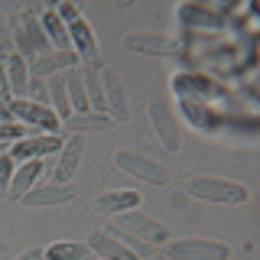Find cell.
Returning a JSON list of instances; mask_svg holds the SVG:
<instances>
[{"instance_id":"26","label":"cell","mask_w":260,"mask_h":260,"mask_svg":"<svg viewBox=\"0 0 260 260\" xmlns=\"http://www.w3.org/2000/svg\"><path fill=\"white\" fill-rule=\"evenodd\" d=\"M10 179H13V156H10V153H4V156H0V195H7Z\"/></svg>"},{"instance_id":"22","label":"cell","mask_w":260,"mask_h":260,"mask_svg":"<svg viewBox=\"0 0 260 260\" xmlns=\"http://www.w3.org/2000/svg\"><path fill=\"white\" fill-rule=\"evenodd\" d=\"M43 257L46 260H88L91 250H88L85 241H59V244H49Z\"/></svg>"},{"instance_id":"27","label":"cell","mask_w":260,"mask_h":260,"mask_svg":"<svg viewBox=\"0 0 260 260\" xmlns=\"http://www.w3.org/2000/svg\"><path fill=\"white\" fill-rule=\"evenodd\" d=\"M13 52H16V49H13V36H10V29H7V20L0 16V62L10 59Z\"/></svg>"},{"instance_id":"6","label":"cell","mask_w":260,"mask_h":260,"mask_svg":"<svg viewBox=\"0 0 260 260\" xmlns=\"http://www.w3.org/2000/svg\"><path fill=\"white\" fill-rule=\"evenodd\" d=\"M146 114H150V124H153V134H156V140L166 146L169 153H179V150H182V134H179L173 114L166 111V104L153 101L150 108H146Z\"/></svg>"},{"instance_id":"25","label":"cell","mask_w":260,"mask_h":260,"mask_svg":"<svg viewBox=\"0 0 260 260\" xmlns=\"http://www.w3.org/2000/svg\"><path fill=\"white\" fill-rule=\"evenodd\" d=\"M23 137H29L26 124H13V120H0V140H4V143H16V140H23Z\"/></svg>"},{"instance_id":"7","label":"cell","mask_w":260,"mask_h":260,"mask_svg":"<svg viewBox=\"0 0 260 260\" xmlns=\"http://www.w3.org/2000/svg\"><path fill=\"white\" fill-rule=\"evenodd\" d=\"M98 78H101V94H104V114L111 120H127L130 108H127L124 88H120V78L111 69H98Z\"/></svg>"},{"instance_id":"9","label":"cell","mask_w":260,"mask_h":260,"mask_svg":"<svg viewBox=\"0 0 260 260\" xmlns=\"http://www.w3.org/2000/svg\"><path fill=\"white\" fill-rule=\"evenodd\" d=\"M81 153H85V134H72L69 140L62 143V150H59V166H55V176H52V182H59V185H69V179L78 173Z\"/></svg>"},{"instance_id":"15","label":"cell","mask_w":260,"mask_h":260,"mask_svg":"<svg viewBox=\"0 0 260 260\" xmlns=\"http://www.w3.org/2000/svg\"><path fill=\"white\" fill-rule=\"evenodd\" d=\"M124 46L134 49V52H143V55H169L176 52L179 43L169 36H153V32H137V36H124Z\"/></svg>"},{"instance_id":"19","label":"cell","mask_w":260,"mask_h":260,"mask_svg":"<svg viewBox=\"0 0 260 260\" xmlns=\"http://www.w3.org/2000/svg\"><path fill=\"white\" fill-rule=\"evenodd\" d=\"M39 173H43V159H29V162H23V166L13 173L7 195H10V199H23V195H26V192L32 189V185H36Z\"/></svg>"},{"instance_id":"14","label":"cell","mask_w":260,"mask_h":260,"mask_svg":"<svg viewBox=\"0 0 260 260\" xmlns=\"http://www.w3.org/2000/svg\"><path fill=\"white\" fill-rule=\"evenodd\" d=\"M78 65V52H43V55H36V59L29 62V75H36V78H43V75H59V72L65 69H75Z\"/></svg>"},{"instance_id":"24","label":"cell","mask_w":260,"mask_h":260,"mask_svg":"<svg viewBox=\"0 0 260 260\" xmlns=\"http://www.w3.org/2000/svg\"><path fill=\"white\" fill-rule=\"evenodd\" d=\"M114 120L108 114H94V111H85V114H72L69 120H62L65 130H98V127H111Z\"/></svg>"},{"instance_id":"12","label":"cell","mask_w":260,"mask_h":260,"mask_svg":"<svg viewBox=\"0 0 260 260\" xmlns=\"http://www.w3.org/2000/svg\"><path fill=\"white\" fill-rule=\"evenodd\" d=\"M85 244H88V250H91V254H98L101 260H140L124 241L111 238V234H104V231H94Z\"/></svg>"},{"instance_id":"8","label":"cell","mask_w":260,"mask_h":260,"mask_svg":"<svg viewBox=\"0 0 260 260\" xmlns=\"http://www.w3.org/2000/svg\"><path fill=\"white\" fill-rule=\"evenodd\" d=\"M120 228H127L130 234H137L143 244H162L169 238V228L166 224H159V221H153L150 215H143V211H124V215L117 218Z\"/></svg>"},{"instance_id":"23","label":"cell","mask_w":260,"mask_h":260,"mask_svg":"<svg viewBox=\"0 0 260 260\" xmlns=\"http://www.w3.org/2000/svg\"><path fill=\"white\" fill-rule=\"evenodd\" d=\"M49 98H52V114L59 120H69L72 117V104H69V94H65V81L62 75H52L49 78Z\"/></svg>"},{"instance_id":"3","label":"cell","mask_w":260,"mask_h":260,"mask_svg":"<svg viewBox=\"0 0 260 260\" xmlns=\"http://www.w3.org/2000/svg\"><path fill=\"white\" fill-rule=\"evenodd\" d=\"M10 117H20L23 124H29L36 130H49V134L62 130V120L52 114V108H49V104H39V101H29V98H13Z\"/></svg>"},{"instance_id":"13","label":"cell","mask_w":260,"mask_h":260,"mask_svg":"<svg viewBox=\"0 0 260 260\" xmlns=\"http://www.w3.org/2000/svg\"><path fill=\"white\" fill-rule=\"evenodd\" d=\"M65 29H69V43L78 49V55L85 62H98L94 55H98V43H94V32H91V26H88V20L85 16H75V20H69L65 23Z\"/></svg>"},{"instance_id":"21","label":"cell","mask_w":260,"mask_h":260,"mask_svg":"<svg viewBox=\"0 0 260 260\" xmlns=\"http://www.w3.org/2000/svg\"><path fill=\"white\" fill-rule=\"evenodd\" d=\"M65 81V94H69V104H72V114H85L88 111V94H85V81H81V72L78 69H69L62 75Z\"/></svg>"},{"instance_id":"4","label":"cell","mask_w":260,"mask_h":260,"mask_svg":"<svg viewBox=\"0 0 260 260\" xmlns=\"http://www.w3.org/2000/svg\"><path fill=\"white\" fill-rule=\"evenodd\" d=\"M114 166L124 169V173H130V176H137L140 182H150V185H162L169 179V173L159 166V162L146 159V156H140V153H130V150H117V153H114Z\"/></svg>"},{"instance_id":"20","label":"cell","mask_w":260,"mask_h":260,"mask_svg":"<svg viewBox=\"0 0 260 260\" xmlns=\"http://www.w3.org/2000/svg\"><path fill=\"white\" fill-rule=\"evenodd\" d=\"M39 26H43L46 39L55 46V52H65V49H69V29H65L62 16L55 13V10H46V13H39Z\"/></svg>"},{"instance_id":"10","label":"cell","mask_w":260,"mask_h":260,"mask_svg":"<svg viewBox=\"0 0 260 260\" xmlns=\"http://www.w3.org/2000/svg\"><path fill=\"white\" fill-rule=\"evenodd\" d=\"M72 199H75V189H72V185L49 182V185H32L20 202L29 205V208H49V205H65V202H72Z\"/></svg>"},{"instance_id":"5","label":"cell","mask_w":260,"mask_h":260,"mask_svg":"<svg viewBox=\"0 0 260 260\" xmlns=\"http://www.w3.org/2000/svg\"><path fill=\"white\" fill-rule=\"evenodd\" d=\"M62 150V137L59 134H29L23 140L13 143V159L20 162H29V159H39V156H52V153Z\"/></svg>"},{"instance_id":"17","label":"cell","mask_w":260,"mask_h":260,"mask_svg":"<svg viewBox=\"0 0 260 260\" xmlns=\"http://www.w3.org/2000/svg\"><path fill=\"white\" fill-rule=\"evenodd\" d=\"M140 205V192L124 189V192H104L94 199V211H108V215H124Z\"/></svg>"},{"instance_id":"11","label":"cell","mask_w":260,"mask_h":260,"mask_svg":"<svg viewBox=\"0 0 260 260\" xmlns=\"http://www.w3.org/2000/svg\"><path fill=\"white\" fill-rule=\"evenodd\" d=\"M173 91H176V98H179V104H182V114L189 117V124H195V127H211V108L205 104V98H199L195 91H189V88H182L179 81L173 78Z\"/></svg>"},{"instance_id":"16","label":"cell","mask_w":260,"mask_h":260,"mask_svg":"<svg viewBox=\"0 0 260 260\" xmlns=\"http://www.w3.org/2000/svg\"><path fill=\"white\" fill-rule=\"evenodd\" d=\"M179 20L192 29H221L224 26V16L218 10H208V7L189 4V7H179Z\"/></svg>"},{"instance_id":"28","label":"cell","mask_w":260,"mask_h":260,"mask_svg":"<svg viewBox=\"0 0 260 260\" xmlns=\"http://www.w3.org/2000/svg\"><path fill=\"white\" fill-rule=\"evenodd\" d=\"M16 260H43V250H26V254H20Z\"/></svg>"},{"instance_id":"18","label":"cell","mask_w":260,"mask_h":260,"mask_svg":"<svg viewBox=\"0 0 260 260\" xmlns=\"http://www.w3.org/2000/svg\"><path fill=\"white\" fill-rule=\"evenodd\" d=\"M4 72H7V81H10V94L13 98H26V88H29V65L23 55H10L4 59Z\"/></svg>"},{"instance_id":"2","label":"cell","mask_w":260,"mask_h":260,"mask_svg":"<svg viewBox=\"0 0 260 260\" xmlns=\"http://www.w3.org/2000/svg\"><path fill=\"white\" fill-rule=\"evenodd\" d=\"M169 260H228V244L221 241H173L162 247Z\"/></svg>"},{"instance_id":"1","label":"cell","mask_w":260,"mask_h":260,"mask_svg":"<svg viewBox=\"0 0 260 260\" xmlns=\"http://www.w3.org/2000/svg\"><path fill=\"white\" fill-rule=\"evenodd\" d=\"M192 199L202 202H218V205H234V202H247L250 192L244 189L241 182H231V179H218V176H192L185 179L182 185Z\"/></svg>"}]
</instances>
